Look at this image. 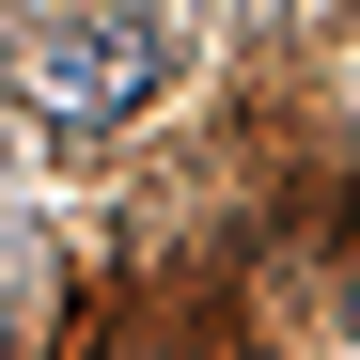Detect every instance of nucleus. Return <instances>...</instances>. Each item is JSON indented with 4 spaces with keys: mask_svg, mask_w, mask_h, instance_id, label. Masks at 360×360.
<instances>
[{
    "mask_svg": "<svg viewBox=\"0 0 360 360\" xmlns=\"http://www.w3.org/2000/svg\"><path fill=\"white\" fill-rule=\"evenodd\" d=\"M157 63H172V16L157 0H63V16L32 32V110L47 126H110V110H141L157 94Z\"/></svg>",
    "mask_w": 360,
    "mask_h": 360,
    "instance_id": "obj_1",
    "label": "nucleus"
}]
</instances>
